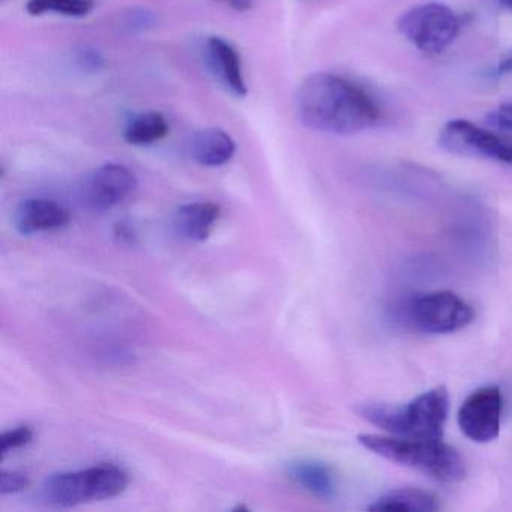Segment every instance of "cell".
Wrapping results in <instances>:
<instances>
[{
  "label": "cell",
  "mask_w": 512,
  "mask_h": 512,
  "mask_svg": "<svg viewBox=\"0 0 512 512\" xmlns=\"http://www.w3.org/2000/svg\"><path fill=\"white\" fill-rule=\"evenodd\" d=\"M296 113L308 130L334 136L370 130L382 119L379 104L364 88L332 73L304 80L296 94Z\"/></svg>",
  "instance_id": "6da1fadb"
},
{
  "label": "cell",
  "mask_w": 512,
  "mask_h": 512,
  "mask_svg": "<svg viewBox=\"0 0 512 512\" xmlns=\"http://www.w3.org/2000/svg\"><path fill=\"white\" fill-rule=\"evenodd\" d=\"M358 413L371 424L394 436L443 440L449 413V392L445 386H436L422 392L406 406L367 403L359 407Z\"/></svg>",
  "instance_id": "7a4b0ae2"
},
{
  "label": "cell",
  "mask_w": 512,
  "mask_h": 512,
  "mask_svg": "<svg viewBox=\"0 0 512 512\" xmlns=\"http://www.w3.org/2000/svg\"><path fill=\"white\" fill-rule=\"evenodd\" d=\"M368 451L401 466L419 470L440 482H458L466 476V464L445 440H419L394 434H359Z\"/></svg>",
  "instance_id": "3957f363"
},
{
  "label": "cell",
  "mask_w": 512,
  "mask_h": 512,
  "mask_svg": "<svg viewBox=\"0 0 512 512\" xmlns=\"http://www.w3.org/2000/svg\"><path fill=\"white\" fill-rule=\"evenodd\" d=\"M128 487V475L118 466L103 464L79 472L58 473L43 485V496L50 505L73 508L83 503L113 499Z\"/></svg>",
  "instance_id": "277c9868"
},
{
  "label": "cell",
  "mask_w": 512,
  "mask_h": 512,
  "mask_svg": "<svg viewBox=\"0 0 512 512\" xmlns=\"http://www.w3.org/2000/svg\"><path fill=\"white\" fill-rule=\"evenodd\" d=\"M397 29L416 49L437 55L457 40L461 20L446 5L424 4L404 13L398 20Z\"/></svg>",
  "instance_id": "5b68a950"
},
{
  "label": "cell",
  "mask_w": 512,
  "mask_h": 512,
  "mask_svg": "<svg viewBox=\"0 0 512 512\" xmlns=\"http://www.w3.org/2000/svg\"><path fill=\"white\" fill-rule=\"evenodd\" d=\"M407 322L425 334H452L475 320L469 302L449 290L424 293L410 299L404 308Z\"/></svg>",
  "instance_id": "8992f818"
},
{
  "label": "cell",
  "mask_w": 512,
  "mask_h": 512,
  "mask_svg": "<svg viewBox=\"0 0 512 512\" xmlns=\"http://www.w3.org/2000/svg\"><path fill=\"white\" fill-rule=\"evenodd\" d=\"M437 143L449 154L484 158L512 166V139L491 133L464 119L449 121L440 131Z\"/></svg>",
  "instance_id": "52a82bcc"
},
{
  "label": "cell",
  "mask_w": 512,
  "mask_h": 512,
  "mask_svg": "<svg viewBox=\"0 0 512 512\" xmlns=\"http://www.w3.org/2000/svg\"><path fill=\"white\" fill-rule=\"evenodd\" d=\"M502 389L488 385L476 389L461 404L458 410V425L461 433L476 443H488L496 439L502 424Z\"/></svg>",
  "instance_id": "ba28073f"
},
{
  "label": "cell",
  "mask_w": 512,
  "mask_h": 512,
  "mask_svg": "<svg viewBox=\"0 0 512 512\" xmlns=\"http://www.w3.org/2000/svg\"><path fill=\"white\" fill-rule=\"evenodd\" d=\"M137 188V178L122 164H104L83 182L82 199L94 211H107L124 202Z\"/></svg>",
  "instance_id": "9c48e42d"
},
{
  "label": "cell",
  "mask_w": 512,
  "mask_h": 512,
  "mask_svg": "<svg viewBox=\"0 0 512 512\" xmlns=\"http://www.w3.org/2000/svg\"><path fill=\"white\" fill-rule=\"evenodd\" d=\"M205 58L215 79L236 97L248 94L247 82L242 71L238 50L220 37L208 38L205 44Z\"/></svg>",
  "instance_id": "30bf717a"
},
{
  "label": "cell",
  "mask_w": 512,
  "mask_h": 512,
  "mask_svg": "<svg viewBox=\"0 0 512 512\" xmlns=\"http://www.w3.org/2000/svg\"><path fill=\"white\" fill-rule=\"evenodd\" d=\"M70 220V212L55 200L49 199L25 200L14 214L16 229L25 236L62 229Z\"/></svg>",
  "instance_id": "8fae6325"
},
{
  "label": "cell",
  "mask_w": 512,
  "mask_h": 512,
  "mask_svg": "<svg viewBox=\"0 0 512 512\" xmlns=\"http://www.w3.org/2000/svg\"><path fill=\"white\" fill-rule=\"evenodd\" d=\"M191 157L205 167H221L232 160L236 143L229 133L220 128H205L191 137Z\"/></svg>",
  "instance_id": "7c38bea8"
},
{
  "label": "cell",
  "mask_w": 512,
  "mask_h": 512,
  "mask_svg": "<svg viewBox=\"0 0 512 512\" xmlns=\"http://www.w3.org/2000/svg\"><path fill=\"white\" fill-rule=\"evenodd\" d=\"M220 215L221 208L215 203H188L176 211L173 224L182 238L202 242L209 238Z\"/></svg>",
  "instance_id": "4fadbf2b"
},
{
  "label": "cell",
  "mask_w": 512,
  "mask_h": 512,
  "mask_svg": "<svg viewBox=\"0 0 512 512\" xmlns=\"http://www.w3.org/2000/svg\"><path fill=\"white\" fill-rule=\"evenodd\" d=\"M287 475L302 490L320 499H332L337 491V479L331 467L320 461L299 460L290 463Z\"/></svg>",
  "instance_id": "5bb4252c"
},
{
  "label": "cell",
  "mask_w": 512,
  "mask_h": 512,
  "mask_svg": "<svg viewBox=\"0 0 512 512\" xmlns=\"http://www.w3.org/2000/svg\"><path fill=\"white\" fill-rule=\"evenodd\" d=\"M370 511L431 512L440 509L439 499L421 488H397L374 500Z\"/></svg>",
  "instance_id": "9a60e30c"
},
{
  "label": "cell",
  "mask_w": 512,
  "mask_h": 512,
  "mask_svg": "<svg viewBox=\"0 0 512 512\" xmlns=\"http://www.w3.org/2000/svg\"><path fill=\"white\" fill-rule=\"evenodd\" d=\"M169 131V122L161 113H139L125 125L124 139L133 146H149L166 139Z\"/></svg>",
  "instance_id": "2e32d148"
},
{
  "label": "cell",
  "mask_w": 512,
  "mask_h": 512,
  "mask_svg": "<svg viewBox=\"0 0 512 512\" xmlns=\"http://www.w3.org/2000/svg\"><path fill=\"white\" fill-rule=\"evenodd\" d=\"M94 8V0H28L26 5V11L34 17L55 13L74 19L89 16Z\"/></svg>",
  "instance_id": "e0dca14e"
},
{
  "label": "cell",
  "mask_w": 512,
  "mask_h": 512,
  "mask_svg": "<svg viewBox=\"0 0 512 512\" xmlns=\"http://www.w3.org/2000/svg\"><path fill=\"white\" fill-rule=\"evenodd\" d=\"M32 439H34V431L28 425L7 431V433L2 434V437H0V455H2V458H5L10 452L29 445Z\"/></svg>",
  "instance_id": "ac0fdd59"
},
{
  "label": "cell",
  "mask_w": 512,
  "mask_h": 512,
  "mask_svg": "<svg viewBox=\"0 0 512 512\" xmlns=\"http://www.w3.org/2000/svg\"><path fill=\"white\" fill-rule=\"evenodd\" d=\"M74 61H76L77 68L86 74H98L106 68V59H104L103 53L94 47L77 49Z\"/></svg>",
  "instance_id": "d6986e66"
},
{
  "label": "cell",
  "mask_w": 512,
  "mask_h": 512,
  "mask_svg": "<svg viewBox=\"0 0 512 512\" xmlns=\"http://www.w3.org/2000/svg\"><path fill=\"white\" fill-rule=\"evenodd\" d=\"M125 28L131 32H146L157 25V17L152 11L145 8H134L130 13L125 14Z\"/></svg>",
  "instance_id": "ffe728a7"
},
{
  "label": "cell",
  "mask_w": 512,
  "mask_h": 512,
  "mask_svg": "<svg viewBox=\"0 0 512 512\" xmlns=\"http://www.w3.org/2000/svg\"><path fill=\"white\" fill-rule=\"evenodd\" d=\"M31 485V479L20 472H4L0 473V494L7 496V494H17L25 491Z\"/></svg>",
  "instance_id": "44dd1931"
},
{
  "label": "cell",
  "mask_w": 512,
  "mask_h": 512,
  "mask_svg": "<svg viewBox=\"0 0 512 512\" xmlns=\"http://www.w3.org/2000/svg\"><path fill=\"white\" fill-rule=\"evenodd\" d=\"M488 124L499 130L512 131V103H505L487 115Z\"/></svg>",
  "instance_id": "7402d4cb"
},
{
  "label": "cell",
  "mask_w": 512,
  "mask_h": 512,
  "mask_svg": "<svg viewBox=\"0 0 512 512\" xmlns=\"http://www.w3.org/2000/svg\"><path fill=\"white\" fill-rule=\"evenodd\" d=\"M221 4L227 5L232 10L238 11V13H245L253 8L254 0H217Z\"/></svg>",
  "instance_id": "603a6c76"
},
{
  "label": "cell",
  "mask_w": 512,
  "mask_h": 512,
  "mask_svg": "<svg viewBox=\"0 0 512 512\" xmlns=\"http://www.w3.org/2000/svg\"><path fill=\"white\" fill-rule=\"evenodd\" d=\"M496 73L502 74V76H505V74H512V55L503 59V61L497 65Z\"/></svg>",
  "instance_id": "cb8c5ba5"
},
{
  "label": "cell",
  "mask_w": 512,
  "mask_h": 512,
  "mask_svg": "<svg viewBox=\"0 0 512 512\" xmlns=\"http://www.w3.org/2000/svg\"><path fill=\"white\" fill-rule=\"evenodd\" d=\"M499 2L502 7L508 8V10L512 11V0H499Z\"/></svg>",
  "instance_id": "d4e9b609"
}]
</instances>
